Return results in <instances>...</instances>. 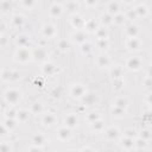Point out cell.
I'll return each instance as SVG.
<instances>
[{
	"label": "cell",
	"mask_w": 152,
	"mask_h": 152,
	"mask_svg": "<svg viewBox=\"0 0 152 152\" xmlns=\"http://www.w3.org/2000/svg\"><path fill=\"white\" fill-rule=\"evenodd\" d=\"M90 127L94 132H102L104 129V124L101 121V119H97V120H95L94 122L90 124Z\"/></svg>",
	"instance_id": "cell-19"
},
{
	"label": "cell",
	"mask_w": 152,
	"mask_h": 152,
	"mask_svg": "<svg viewBox=\"0 0 152 152\" xmlns=\"http://www.w3.org/2000/svg\"><path fill=\"white\" fill-rule=\"evenodd\" d=\"M108 13L109 14H112V15H115V14H118L119 13V5L116 4V2H110L109 5H108Z\"/></svg>",
	"instance_id": "cell-27"
},
{
	"label": "cell",
	"mask_w": 152,
	"mask_h": 152,
	"mask_svg": "<svg viewBox=\"0 0 152 152\" xmlns=\"http://www.w3.org/2000/svg\"><path fill=\"white\" fill-rule=\"evenodd\" d=\"M0 150L2 152H11V151H13V146H12L11 141H2L0 144Z\"/></svg>",
	"instance_id": "cell-30"
},
{
	"label": "cell",
	"mask_w": 152,
	"mask_h": 152,
	"mask_svg": "<svg viewBox=\"0 0 152 152\" xmlns=\"http://www.w3.org/2000/svg\"><path fill=\"white\" fill-rule=\"evenodd\" d=\"M82 150H93L91 147H82Z\"/></svg>",
	"instance_id": "cell-48"
},
{
	"label": "cell",
	"mask_w": 152,
	"mask_h": 152,
	"mask_svg": "<svg viewBox=\"0 0 152 152\" xmlns=\"http://www.w3.org/2000/svg\"><path fill=\"white\" fill-rule=\"evenodd\" d=\"M106 137H107L108 140H112V141L119 139V137H120V131H119V128L115 127V126H112V127L107 128V129H106Z\"/></svg>",
	"instance_id": "cell-10"
},
{
	"label": "cell",
	"mask_w": 152,
	"mask_h": 152,
	"mask_svg": "<svg viewBox=\"0 0 152 152\" xmlns=\"http://www.w3.org/2000/svg\"><path fill=\"white\" fill-rule=\"evenodd\" d=\"M82 99H83V100H84V102H87L88 104H91L93 102H95V101H96V96H95L94 94H86Z\"/></svg>",
	"instance_id": "cell-33"
},
{
	"label": "cell",
	"mask_w": 152,
	"mask_h": 152,
	"mask_svg": "<svg viewBox=\"0 0 152 152\" xmlns=\"http://www.w3.org/2000/svg\"><path fill=\"white\" fill-rule=\"evenodd\" d=\"M84 1H86V4H87L88 6H95L97 0H84Z\"/></svg>",
	"instance_id": "cell-44"
},
{
	"label": "cell",
	"mask_w": 152,
	"mask_h": 152,
	"mask_svg": "<svg viewBox=\"0 0 152 152\" xmlns=\"http://www.w3.org/2000/svg\"><path fill=\"white\" fill-rule=\"evenodd\" d=\"M96 63L99 66H108L110 64V58L107 56V55H100L96 59Z\"/></svg>",
	"instance_id": "cell-16"
},
{
	"label": "cell",
	"mask_w": 152,
	"mask_h": 152,
	"mask_svg": "<svg viewBox=\"0 0 152 152\" xmlns=\"http://www.w3.org/2000/svg\"><path fill=\"white\" fill-rule=\"evenodd\" d=\"M148 76L150 77H152V65L150 66V69H148Z\"/></svg>",
	"instance_id": "cell-47"
},
{
	"label": "cell",
	"mask_w": 152,
	"mask_h": 152,
	"mask_svg": "<svg viewBox=\"0 0 152 152\" xmlns=\"http://www.w3.org/2000/svg\"><path fill=\"white\" fill-rule=\"evenodd\" d=\"M1 8L4 12H6L7 10H10V1L8 0H2L1 2Z\"/></svg>",
	"instance_id": "cell-42"
},
{
	"label": "cell",
	"mask_w": 152,
	"mask_h": 152,
	"mask_svg": "<svg viewBox=\"0 0 152 152\" xmlns=\"http://www.w3.org/2000/svg\"><path fill=\"white\" fill-rule=\"evenodd\" d=\"M44 112V104L42 102H34L31 106V113L33 114H42Z\"/></svg>",
	"instance_id": "cell-21"
},
{
	"label": "cell",
	"mask_w": 152,
	"mask_h": 152,
	"mask_svg": "<svg viewBox=\"0 0 152 152\" xmlns=\"http://www.w3.org/2000/svg\"><path fill=\"white\" fill-rule=\"evenodd\" d=\"M14 57H15V61L17 62H20V63H27L32 57H33V53H31V51L28 50V48L26 46H21V48H18L15 53H14Z\"/></svg>",
	"instance_id": "cell-2"
},
{
	"label": "cell",
	"mask_w": 152,
	"mask_h": 152,
	"mask_svg": "<svg viewBox=\"0 0 152 152\" xmlns=\"http://www.w3.org/2000/svg\"><path fill=\"white\" fill-rule=\"evenodd\" d=\"M135 12H137V14H138V17H146L147 14H148V10H147V7L145 6V5H138L135 8Z\"/></svg>",
	"instance_id": "cell-23"
},
{
	"label": "cell",
	"mask_w": 152,
	"mask_h": 152,
	"mask_svg": "<svg viewBox=\"0 0 152 152\" xmlns=\"http://www.w3.org/2000/svg\"><path fill=\"white\" fill-rule=\"evenodd\" d=\"M84 27L88 28V30H93V31H95V30H96L95 21H94V20H88V21H86V23H84Z\"/></svg>",
	"instance_id": "cell-38"
},
{
	"label": "cell",
	"mask_w": 152,
	"mask_h": 152,
	"mask_svg": "<svg viewBox=\"0 0 152 152\" xmlns=\"http://www.w3.org/2000/svg\"><path fill=\"white\" fill-rule=\"evenodd\" d=\"M23 21H24V18H23V15H19V14H17V15H14V17L12 18V23H13V25H15V26H19V25H21V24H23Z\"/></svg>",
	"instance_id": "cell-36"
},
{
	"label": "cell",
	"mask_w": 152,
	"mask_h": 152,
	"mask_svg": "<svg viewBox=\"0 0 152 152\" xmlns=\"http://www.w3.org/2000/svg\"><path fill=\"white\" fill-rule=\"evenodd\" d=\"M107 44H108V42H107V38H103V39H97V46L99 48H106L107 46Z\"/></svg>",
	"instance_id": "cell-41"
},
{
	"label": "cell",
	"mask_w": 152,
	"mask_h": 152,
	"mask_svg": "<svg viewBox=\"0 0 152 152\" xmlns=\"http://www.w3.org/2000/svg\"><path fill=\"white\" fill-rule=\"evenodd\" d=\"M55 70H56V68H55V65L52 63H45L43 65V72L46 74V75H51Z\"/></svg>",
	"instance_id": "cell-28"
},
{
	"label": "cell",
	"mask_w": 152,
	"mask_h": 152,
	"mask_svg": "<svg viewBox=\"0 0 152 152\" xmlns=\"http://www.w3.org/2000/svg\"><path fill=\"white\" fill-rule=\"evenodd\" d=\"M72 38H74V40H75L76 43H78V44H83V43L86 42L87 36H86V32H84V31H82V30L78 28V30L72 34Z\"/></svg>",
	"instance_id": "cell-15"
},
{
	"label": "cell",
	"mask_w": 152,
	"mask_h": 152,
	"mask_svg": "<svg viewBox=\"0 0 152 152\" xmlns=\"http://www.w3.org/2000/svg\"><path fill=\"white\" fill-rule=\"evenodd\" d=\"M33 57H34L36 59H39V61L45 59V57H46V51H45V49L38 48V49L33 52Z\"/></svg>",
	"instance_id": "cell-24"
},
{
	"label": "cell",
	"mask_w": 152,
	"mask_h": 152,
	"mask_svg": "<svg viewBox=\"0 0 152 152\" xmlns=\"http://www.w3.org/2000/svg\"><path fill=\"white\" fill-rule=\"evenodd\" d=\"M120 145L125 150H133L134 148V139L131 137L124 135V138H121V140H120Z\"/></svg>",
	"instance_id": "cell-11"
},
{
	"label": "cell",
	"mask_w": 152,
	"mask_h": 152,
	"mask_svg": "<svg viewBox=\"0 0 152 152\" xmlns=\"http://www.w3.org/2000/svg\"><path fill=\"white\" fill-rule=\"evenodd\" d=\"M57 122V116L53 113H45L42 116V124L45 126H53Z\"/></svg>",
	"instance_id": "cell-8"
},
{
	"label": "cell",
	"mask_w": 152,
	"mask_h": 152,
	"mask_svg": "<svg viewBox=\"0 0 152 152\" xmlns=\"http://www.w3.org/2000/svg\"><path fill=\"white\" fill-rule=\"evenodd\" d=\"M114 103H115V106H118V107H120V108H124V109H126L127 106H128V101H127V99L124 97V96L116 97Z\"/></svg>",
	"instance_id": "cell-25"
},
{
	"label": "cell",
	"mask_w": 152,
	"mask_h": 152,
	"mask_svg": "<svg viewBox=\"0 0 152 152\" xmlns=\"http://www.w3.org/2000/svg\"><path fill=\"white\" fill-rule=\"evenodd\" d=\"M15 118L19 122H26L30 118V112L26 110V109H19L17 113H15Z\"/></svg>",
	"instance_id": "cell-14"
},
{
	"label": "cell",
	"mask_w": 152,
	"mask_h": 152,
	"mask_svg": "<svg viewBox=\"0 0 152 152\" xmlns=\"http://www.w3.org/2000/svg\"><path fill=\"white\" fill-rule=\"evenodd\" d=\"M84 20L80 17V15H77V14H75V15H72V18H71V24H72V26L75 27V28H80L81 26H84Z\"/></svg>",
	"instance_id": "cell-20"
},
{
	"label": "cell",
	"mask_w": 152,
	"mask_h": 152,
	"mask_svg": "<svg viewBox=\"0 0 152 152\" xmlns=\"http://www.w3.org/2000/svg\"><path fill=\"white\" fill-rule=\"evenodd\" d=\"M124 20H125V15L121 14V13H118V14L113 15V23H115V24H122Z\"/></svg>",
	"instance_id": "cell-35"
},
{
	"label": "cell",
	"mask_w": 152,
	"mask_h": 152,
	"mask_svg": "<svg viewBox=\"0 0 152 152\" xmlns=\"http://www.w3.org/2000/svg\"><path fill=\"white\" fill-rule=\"evenodd\" d=\"M42 32H43V36L46 37V38H52L56 36V26L52 25V24H45L42 28Z\"/></svg>",
	"instance_id": "cell-9"
},
{
	"label": "cell",
	"mask_w": 152,
	"mask_h": 152,
	"mask_svg": "<svg viewBox=\"0 0 152 152\" xmlns=\"http://www.w3.org/2000/svg\"><path fill=\"white\" fill-rule=\"evenodd\" d=\"M50 15L52 18H58L62 13H63V7L59 5V4H53L51 7H50V11H49Z\"/></svg>",
	"instance_id": "cell-13"
},
{
	"label": "cell",
	"mask_w": 152,
	"mask_h": 152,
	"mask_svg": "<svg viewBox=\"0 0 152 152\" xmlns=\"http://www.w3.org/2000/svg\"><path fill=\"white\" fill-rule=\"evenodd\" d=\"M140 138H142V139H145V140H148V139L152 138V133H151L148 129H142V131L140 132Z\"/></svg>",
	"instance_id": "cell-37"
},
{
	"label": "cell",
	"mask_w": 152,
	"mask_h": 152,
	"mask_svg": "<svg viewBox=\"0 0 152 152\" xmlns=\"http://www.w3.org/2000/svg\"><path fill=\"white\" fill-rule=\"evenodd\" d=\"M48 142V138L45 134H42V133H37L32 137V144L34 145H38V146H44L45 144Z\"/></svg>",
	"instance_id": "cell-12"
},
{
	"label": "cell",
	"mask_w": 152,
	"mask_h": 152,
	"mask_svg": "<svg viewBox=\"0 0 152 152\" xmlns=\"http://www.w3.org/2000/svg\"><path fill=\"white\" fill-rule=\"evenodd\" d=\"M110 76L113 77V78H120L121 76H122V72H124V70H122V68L121 66H113L112 69H110Z\"/></svg>",
	"instance_id": "cell-22"
},
{
	"label": "cell",
	"mask_w": 152,
	"mask_h": 152,
	"mask_svg": "<svg viewBox=\"0 0 152 152\" xmlns=\"http://www.w3.org/2000/svg\"><path fill=\"white\" fill-rule=\"evenodd\" d=\"M58 48H59L61 51H66L70 48V44H69V42L66 39H61L58 42Z\"/></svg>",
	"instance_id": "cell-31"
},
{
	"label": "cell",
	"mask_w": 152,
	"mask_h": 152,
	"mask_svg": "<svg viewBox=\"0 0 152 152\" xmlns=\"http://www.w3.org/2000/svg\"><path fill=\"white\" fill-rule=\"evenodd\" d=\"M21 4H23L24 7H26V8H31V7L34 6L36 0H21Z\"/></svg>",
	"instance_id": "cell-39"
},
{
	"label": "cell",
	"mask_w": 152,
	"mask_h": 152,
	"mask_svg": "<svg viewBox=\"0 0 152 152\" xmlns=\"http://www.w3.org/2000/svg\"><path fill=\"white\" fill-rule=\"evenodd\" d=\"M126 34L128 37H138L139 34V27L137 25H129L126 27Z\"/></svg>",
	"instance_id": "cell-18"
},
{
	"label": "cell",
	"mask_w": 152,
	"mask_h": 152,
	"mask_svg": "<svg viewBox=\"0 0 152 152\" xmlns=\"http://www.w3.org/2000/svg\"><path fill=\"white\" fill-rule=\"evenodd\" d=\"M134 148L135 150H146L147 148V140L142 139V138H137L134 140Z\"/></svg>",
	"instance_id": "cell-17"
},
{
	"label": "cell",
	"mask_w": 152,
	"mask_h": 152,
	"mask_svg": "<svg viewBox=\"0 0 152 152\" xmlns=\"http://www.w3.org/2000/svg\"><path fill=\"white\" fill-rule=\"evenodd\" d=\"M141 40L138 37H128L126 40V46L131 51H137L141 48Z\"/></svg>",
	"instance_id": "cell-5"
},
{
	"label": "cell",
	"mask_w": 152,
	"mask_h": 152,
	"mask_svg": "<svg viewBox=\"0 0 152 152\" xmlns=\"http://www.w3.org/2000/svg\"><path fill=\"white\" fill-rule=\"evenodd\" d=\"M112 113H113V115H115V116H122V115L125 114V109H124V108H120V107H118V106H114V108L112 109Z\"/></svg>",
	"instance_id": "cell-34"
},
{
	"label": "cell",
	"mask_w": 152,
	"mask_h": 152,
	"mask_svg": "<svg viewBox=\"0 0 152 152\" xmlns=\"http://www.w3.org/2000/svg\"><path fill=\"white\" fill-rule=\"evenodd\" d=\"M69 91H70V95L74 99H82L87 94L86 87L83 84H81V83H74V84H71Z\"/></svg>",
	"instance_id": "cell-3"
},
{
	"label": "cell",
	"mask_w": 152,
	"mask_h": 152,
	"mask_svg": "<svg viewBox=\"0 0 152 152\" xmlns=\"http://www.w3.org/2000/svg\"><path fill=\"white\" fill-rule=\"evenodd\" d=\"M125 135L133 138V137H134V131H132V129H128V131H126V132H125Z\"/></svg>",
	"instance_id": "cell-45"
},
{
	"label": "cell",
	"mask_w": 152,
	"mask_h": 152,
	"mask_svg": "<svg viewBox=\"0 0 152 152\" xmlns=\"http://www.w3.org/2000/svg\"><path fill=\"white\" fill-rule=\"evenodd\" d=\"M142 65V59L139 57V56H133V57H129L127 61H126V66L127 69L129 70H139Z\"/></svg>",
	"instance_id": "cell-4"
},
{
	"label": "cell",
	"mask_w": 152,
	"mask_h": 152,
	"mask_svg": "<svg viewBox=\"0 0 152 152\" xmlns=\"http://www.w3.org/2000/svg\"><path fill=\"white\" fill-rule=\"evenodd\" d=\"M68 10H70V11H76V10H77V4H76L75 1H70V2L68 4Z\"/></svg>",
	"instance_id": "cell-43"
},
{
	"label": "cell",
	"mask_w": 152,
	"mask_h": 152,
	"mask_svg": "<svg viewBox=\"0 0 152 152\" xmlns=\"http://www.w3.org/2000/svg\"><path fill=\"white\" fill-rule=\"evenodd\" d=\"M122 1H125V2H132L133 0H122Z\"/></svg>",
	"instance_id": "cell-49"
},
{
	"label": "cell",
	"mask_w": 152,
	"mask_h": 152,
	"mask_svg": "<svg viewBox=\"0 0 152 152\" xmlns=\"http://www.w3.org/2000/svg\"><path fill=\"white\" fill-rule=\"evenodd\" d=\"M147 102H148L150 104H152V94L147 95Z\"/></svg>",
	"instance_id": "cell-46"
},
{
	"label": "cell",
	"mask_w": 152,
	"mask_h": 152,
	"mask_svg": "<svg viewBox=\"0 0 152 152\" xmlns=\"http://www.w3.org/2000/svg\"><path fill=\"white\" fill-rule=\"evenodd\" d=\"M97 119H100V116H99L97 113H90V114H88V116H87V120L89 121V124L94 122V121L97 120Z\"/></svg>",
	"instance_id": "cell-40"
},
{
	"label": "cell",
	"mask_w": 152,
	"mask_h": 152,
	"mask_svg": "<svg viewBox=\"0 0 152 152\" xmlns=\"http://www.w3.org/2000/svg\"><path fill=\"white\" fill-rule=\"evenodd\" d=\"M71 133H70V128L64 126V127H59L56 132V137L61 140V141H66L70 138Z\"/></svg>",
	"instance_id": "cell-7"
},
{
	"label": "cell",
	"mask_w": 152,
	"mask_h": 152,
	"mask_svg": "<svg viewBox=\"0 0 152 152\" xmlns=\"http://www.w3.org/2000/svg\"><path fill=\"white\" fill-rule=\"evenodd\" d=\"M4 97H5V101L8 104L14 106V104H17L20 101V99H21V91L19 89H17V88H10V89H7L5 91Z\"/></svg>",
	"instance_id": "cell-1"
},
{
	"label": "cell",
	"mask_w": 152,
	"mask_h": 152,
	"mask_svg": "<svg viewBox=\"0 0 152 152\" xmlns=\"http://www.w3.org/2000/svg\"><path fill=\"white\" fill-rule=\"evenodd\" d=\"M64 125L66 127H69L70 129L71 128H75L77 125H78V119H77V115L75 113H69L65 118H64Z\"/></svg>",
	"instance_id": "cell-6"
},
{
	"label": "cell",
	"mask_w": 152,
	"mask_h": 152,
	"mask_svg": "<svg viewBox=\"0 0 152 152\" xmlns=\"http://www.w3.org/2000/svg\"><path fill=\"white\" fill-rule=\"evenodd\" d=\"M95 34H96V38L97 39H103V38H107V31L104 27H97L95 30Z\"/></svg>",
	"instance_id": "cell-29"
},
{
	"label": "cell",
	"mask_w": 152,
	"mask_h": 152,
	"mask_svg": "<svg viewBox=\"0 0 152 152\" xmlns=\"http://www.w3.org/2000/svg\"><path fill=\"white\" fill-rule=\"evenodd\" d=\"M101 21L104 24V25H108V24H112L113 23V15L109 14V13H106L101 17Z\"/></svg>",
	"instance_id": "cell-32"
},
{
	"label": "cell",
	"mask_w": 152,
	"mask_h": 152,
	"mask_svg": "<svg viewBox=\"0 0 152 152\" xmlns=\"http://www.w3.org/2000/svg\"><path fill=\"white\" fill-rule=\"evenodd\" d=\"M2 125H4L5 127H7L10 131H12V129L17 126V124H15V121H14L13 118H7V119H5L4 122H2Z\"/></svg>",
	"instance_id": "cell-26"
}]
</instances>
